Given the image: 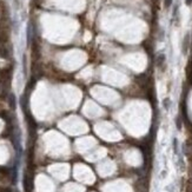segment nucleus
Instances as JSON below:
<instances>
[{"instance_id": "1", "label": "nucleus", "mask_w": 192, "mask_h": 192, "mask_svg": "<svg viewBox=\"0 0 192 192\" xmlns=\"http://www.w3.org/2000/svg\"><path fill=\"white\" fill-rule=\"evenodd\" d=\"M189 46H190V34L187 33L185 37H184V40H183V46H181V50H183V53L186 54L187 50H189Z\"/></svg>"}, {"instance_id": "2", "label": "nucleus", "mask_w": 192, "mask_h": 192, "mask_svg": "<svg viewBox=\"0 0 192 192\" xmlns=\"http://www.w3.org/2000/svg\"><path fill=\"white\" fill-rule=\"evenodd\" d=\"M163 106H164V108L165 110H170V107H171V100H170V98H165L164 100H163Z\"/></svg>"}, {"instance_id": "3", "label": "nucleus", "mask_w": 192, "mask_h": 192, "mask_svg": "<svg viewBox=\"0 0 192 192\" xmlns=\"http://www.w3.org/2000/svg\"><path fill=\"white\" fill-rule=\"evenodd\" d=\"M164 63H165V54L160 53L157 58V64H158V66H161Z\"/></svg>"}, {"instance_id": "4", "label": "nucleus", "mask_w": 192, "mask_h": 192, "mask_svg": "<svg viewBox=\"0 0 192 192\" xmlns=\"http://www.w3.org/2000/svg\"><path fill=\"white\" fill-rule=\"evenodd\" d=\"M173 150H174V153H178V140L176 138L173 139Z\"/></svg>"}, {"instance_id": "5", "label": "nucleus", "mask_w": 192, "mask_h": 192, "mask_svg": "<svg viewBox=\"0 0 192 192\" xmlns=\"http://www.w3.org/2000/svg\"><path fill=\"white\" fill-rule=\"evenodd\" d=\"M172 1H173V0H164V6H165L166 8H169L171 5H172Z\"/></svg>"}, {"instance_id": "6", "label": "nucleus", "mask_w": 192, "mask_h": 192, "mask_svg": "<svg viewBox=\"0 0 192 192\" xmlns=\"http://www.w3.org/2000/svg\"><path fill=\"white\" fill-rule=\"evenodd\" d=\"M177 127H178V130H180L181 128V121H180V119H179V118L177 119Z\"/></svg>"}, {"instance_id": "7", "label": "nucleus", "mask_w": 192, "mask_h": 192, "mask_svg": "<svg viewBox=\"0 0 192 192\" xmlns=\"http://www.w3.org/2000/svg\"><path fill=\"white\" fill-rule=\"evenodd\" d=\"M185 2H186V5H187V6L192 5V0H185Z\"/></svg>"}]
</instances>
